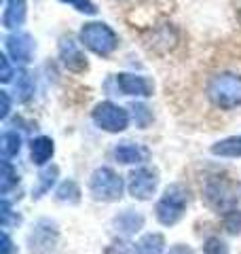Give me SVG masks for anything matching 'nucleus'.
Listing matches in <instances>:
<instances>
[{
  "label": "nucleus",
  "mask_w": 241,
  "mask_h": 254,
  "mask_svg": "<svg viewBox=\"0 0 241 254\" xmlns=\"http://www.w3.org/2000/svg\"><path fill=\"white\" fill-rule=\"evenodd\" d=\"M207 98L216 108L233 110L241 106V74L220 72L207 83Z\"/></svg>",
  "instance_id": "obj_1"
},
{
  "label": "nucleus",
  "mask_w": 241,
  "mask_h": 254,
  "mask_svg": "<svg viewBox=\"0 0 241 254\" xmlns=\"http://www.w3.org/2000/svg\"><path fill=\"white\" fill-rule=\"evenodd\" d=\"M239 190H241V187L237 182L229 180L227 176H210L205 180L203 195H205V201L210 208H214L216 212L227 214L237 208L239 197H241Z\"/></svg>",
  "instance_id": "obj_2"
},
{
  "label": "nucleus",
  "mask_w": 241,
  "mask_h": 254,
  "mask_svg": "<svg viewBox=\"0 0 241 254\" xmlns=\"http://www.w3.org/2000/svg\"><path fill=\"white\" fill-rule=\"evenodd\" d=\"M190 201V193L188 189L176 182V185H170L165 189L163 197L157 201V208H155V216L161 225L165 227H172L176 225L186 212V205Z\"/></svg>",
  "instance_id": "obj_3"
},
{
  "label": "nucleus",
  "mask_w": 241,
  "mask_h": 254,
  "mask_svg": "<svg viewBox=\"0 0 241 254\" xmlns=\"http://www.w3.org/2000/svg\"><path fill=\"white\" fill-rule=\"evenodd\" d=\"M80 43L100 58H108L119 47V36L108 23L89 21L80 28Z\"/></svg>",
  "instance_id": "obj_4"
},
{
  "label": "nucleus",
  "mask_w": 241,
  "mask_h": 254,
  "mask_svg": "<svg viewBox=\"0 0 241 254\" xmlns=\"http://www.w3.org/2000/svg\"><path fill=\"white\" fill-rule=\"evenodd\" d=\"M89 193L98 201H119L123 197V178L112 168H98L91 174Z\"/></svg>",
  "instance_id": "obj_5"
},
{
  "label": "nucleus",
  "mask_w": 241,
  "mask_h": 254,
  "mask_svg": "<svg viewBox=\"0 0 241 254\" xmlns=\"http://www.w3.org/2000/svg\"><path fill=\"white\" fill-rule=\"evenodd\" d=\"M91 119L100 129L110 131V133L125 131L127 125H129V113H127L123 106L115 104V102H100V104L93 108Z\"/></svg>",
  "instance_id": "obj_6"
},
{
  "label": "nucleus",
  "mask_w": 241,
  "mask_h": 254,
  "mask_svg": "<svg viewBox=\"0 0 241 254\" xmlns=\"http://www.w3.org/2000/svg\"><path fill=\"white\" fill-rule=\"evenodd\" d=\"M58 237H60V231H58V225L49 218H43L38 220L34 229L30 231L28 235V246H30V252L32 254H49L55 250L58 246Z\"/></svg>",
  "instance_id": "obj_7"
},
{
  "label": "nucleus",
  "mask_w": 241,
  "mask_h": 254,
  "mask_svg": "<svg viewBox=\"0 0 241 254\" xmlns=\"http://www.w3.org/2000/svg\"><path fill=\"white\" fill-rule=\"evenodd\" d=\"M159 187V172L152 168H138L129 174V193L135 199L146 201Z\"/></svg>",
  "instance_id": "obj_8"
},
{
  "label": "nucleus",
  "mask_w": 241,
  "mask_h": 254,
  "mask_svg": "<svg viewBox=\"0 0 241 254\" xmlns=\"http://www.w3.org/2000/svg\"><path fill=\"white\" fill-rule=\"evenodd\" d=\"M60 60H61L63 66L70 70V72H76V74L85 72V70L89 68V64H87V58H85L83 49H80V45L70 36H63L60 41Z\"/></svg>",
  "instance_id": "obj_9"
},
{
  "label": "nucleus",
  "mask_w": 241,
  "mask_h": 254,
  "mask_svg": "<svg viewBox=\"0 0 241 254\" xmlns=\"http://www.w3.org/2000/svg\"><path fill=\"white\" fill-rule=\"evenodd\" d=\"M117 87L123 95H135V98H150L152 91H155V85H152L150 78L129 72L117 74Z\"/></svg>",
  "instance_id": "obj_10"
},
{
  "label": "nucleus",
  "mask_w": 241,
  "mask_h": 254,
  "mask_svg": "<svg viewBox=\"0 0 241 254\" xmlns=\"http://www.w3.org/2000/svg\"><path fill=\"white\" fill-rule=\"evenodd\" d=\"M4 47H6V53H9L15 62H21V64L32 62V55H34V38L26 34V32L9 34L4 38Z\"/></svg>",
  "instance_id": "obj_11"
},
{
  "label": "nucleus",
  "mask_w": 241,
  "mask_h": 254,
  "mask_svg": "<svg viewBox=\"0 0 241 254\" xmlns=\"http://www.w3.org/2000/svg\"><path fill=\"white\" fill-rule=\"evenodd\" d=\"M112 155L119 163L123 165H131V163H144L148 161V148L142 146V144H133V142H120V144L112 150Z\"/></svg>",
  "instance_id": "obj_12"
},
{
  "label": "nucleus",
  "mask_w": 241,
  "mask_h": 254,
  "mask_svg": "<svg viewBox=\"0 0 241 254\" xmlns=\"http://www.w3.org/2000/svg\"><path fill=\"white\" fill-rule=\"evenodd\" d=\"M112 227H115V231L123 237H131L140 231L144 227V216L140 212H133V210H125L123 214H119V216L112 220Z\"/></svg>",
  "instance_id": "obj_13"
},
{
  "label": "nucleus",
  "mask_w": 241,
  "mask_h": 254,
  "mask_svg": "<svg viewBox=\"0 0 241 254\" xmlns=\"http://www.w3.org/2000/svg\"><path fill=\"white\" fill-rule=\"evenodd\" d=\"M26 13H28V4L26 0H6V9L2 15V26L6 30H15L26 21Z\"/></svg>",
  "instance_id": "obj_14"
},
{
  "label": "nucleus",
  "mask_w": 241,
  "mask_h": 254,
  "mask_svg": "<svg viewBox=\"0 0 241 254\" xmlns=\"http://www.w3.org/2000/svg\"><path fill=\"white\" fill-rule=\"evenodd\" d=\"M55 153V146H53V140L47 138V136H38L32 140L30 144V157H32V163L34 165H40L43 168L45 163L51 161V157Z\"/></svg>",
  "instance_id": "obj_15"
},
{
  "label": "nucleus",
  "mask_w": 241,
  "mask_h": 254,
  "mask_svg": "<svg viewBox=\"0 0 241 254\" xmlns=\"http://www.w3.org/2000/svg\"><path fill=\"white\" fill-rule=\"evenodd\" d=\"M163 250H165V237L161 233H146L135 244V252L138 254H163Z\"/></svg>",
  "instance_id": "obj_16"
},
{
  "label": "nucleus",
  "mask_w": 241,
  "mask_h": 254,
  "mask_svg": "<svg viewBox=\"0 0 241 254\" xmlns=\"http://www.w3.org/2000/svg\"><path fill=\"white\" fill-rule=\"evenodd\" d=\"M212 155L216 157H227V159H237L241 157V136H231L227 140H220L212 146Z\"/></svg>",
  "instance_id": "obj_17"
},
{
  "label": "nucleus",
  "mask_w": 241,
  "mask_h": 254,
  "mask_svg": "<svg viewBox=\"0 0 241 254\" xmlns=\"http://www.w3.org/2000/svg\"><path fill=\"white\" fill-rule=\"evenodd\" d=\"M15 95L19 102H30V98L34 95V78L28 70H19L17 81H15Z\"/></svg>",
  "instance_id": "obj_18"
},
{
  "label": "nucleus",
  "mask_w": 241,
  "mask_h": 254,
  "mask_svg": "<svg viewBox=\"0 0 241 254\" xmlns=\"http://www.w3.org/2000/svg\"><path fill=\"white\" fill-rule=\"evenodd\" d=\"M58 174H60V170L55 168V165H51V168H47V170H43L38 174V185L34 187V190H32V197H43L45 193H49L51 190V187L55 185V178H58Z\"/></svg>",
  "instance_id": "obj_19"
},
{
  "label": "nucleus",
  "mask_w": 241,
  "mask_h": 254,
  "mask_svg": "<svg viewBox=\"0 0 241 254\" xmlns=\"http://www.w3.org/2000/svg\"><path fill=\"white\" fill-rule=\"evenodd\" d=\"M2 157L4 159H11V157H17L19 150H21V136L17 131H4L2 133Z\"/></svg>",
  "instance_id": "obj_20"
},
{
  "label": "nucleus",
  "mask_w": 241,
  "mask_h": 254,
  "mask_svg": "<svg viewBox=\"0 0 241 254\" xmlns=\"http://www.w3.org/2000/svg\"><path fill=\"white\" fill-rule=\"evenodd\" d=\"M19 182V174L17 170L11 165L9 159H4L2 161V176H0V190H2V195H6L9 190Z\"/></svg>",
  "instance_id": "obj_21"
},
{
  "label": "nucleus",
  "mask_w": 241,
  "mask_h": 254,
  "mask_svg": "<svg viewBox=\"0 0 241 254\" xmlns=\"http://www.w3.org/2000/svg\"><path fill=\"white\" fill-rule=\"evenodd\" d=\"M58 199L60 201H68V203H76L80 199V189L74 180H66V182H61L60 189H58Z\"/></svg>",
  "instance_id": "obj_22"
},
{
  "label": "nucleus",
  "mask_w": 241,
  "mask_h": 254,
  "mask_svg": "<svg viewBox=\"0 0 241 254\" xmlns=\"http://www.w3.org/2000/svg\"><path fill=\"white\" fill-rule=\"evenodd\" d=\"M224 229H227V233L231 235H239L241 233V210H231L224 214V220H222Z\"/></svg>",
  "instance_id": "obj_23"
},
{
  "label": "nucleus",
  "mask_w": 241,
  "mask_h": 254,
  "mask_svg": "<svg viewBox=\"0 0 241 254\" xmlns=\"http://www.w3.org/2000/svg\"><path fill=\"white\" fill-rule=\"evenodd\" d=\"M131 110H133L135 125L142 127V129H144V127H146V125L152 121V113H150V110H148L146 106H144V104H133V106H131Z\"/></svg>",
  "instance_id": "obj_24"
},
{
  "label": "nucleus",
  "mask_w": 241,
  "mask_h": 254,
  "mask_svg": "<svg viewBox=\"0 0 241 254\" xmlns=\"http://www.w3.org/2000/svg\"><path fill=\"white\" fill-rule=\"evenodd\" d=\"M203 254H229V246L220 237H210L203 246Z\"/></svg>",
  "instance_id": "obj_25"
},
{
  "label": "nucleus",
  "mask_w": 241,
  "mask_h": 254,
  "mask_svg": "<svg viewBox=\"0 0 241 254\" xmlns=\"http://www.w3.org/2000/svg\"><path fill=\"white\" fill-rule=\"evenodd\" d=\"M60 2H68V4L74 6L76 11L87 13V15H95V13H98V6H95L91 0H60Z\"/></svg>",
  "instance_id": "obj_26"
},
{
  "label": "nucleus",
  "mask_w": 241,
  "mask_h": 254,
  "mask_svg": "<svg viewBox=\"0 0 241 254\" xmlns=\"http://www.w3.org/2000/svg\"><path fill=\"white\" fill-rule=\"evenodd\" d=\"M13 68H11V62L6 55H0V81L2 83H9L11 78H13Z\"/></svg>",
  "instance_id": "obj_27"
},
{
  "label": "nucleus",
  "mask_w": 241,
  "mask_h": 254,
  "mask_svg": "<svg viewBox=\"0 0 241 254\" xmlns=\"http://www.w3.org/2000/svg\"><path fill=\"white\" fill-rule=\"evenodd\" d=\"M0 100H2V110H0V117L6 119L11 113V100H9V93L6 91H0Z\"/></svg>",
  "instance_id": "obj_28"
},
{
  "label": "nucleus",
  "mask_w": 241,
  "mask_h": 254,
  "mask_svg": "<svg viewBox=\"0 0 241 254\" xmlns=\"http://www.w3.org/2000/svg\"><path fill=\"white\" fill-rule=\"evenodd\" d=\"M0 250H2V254H17V248L13 246V242H11V237L9 235H2V246H0Z\"/></svg>",
  "instance_id": "obj_29"
},
{
  "label": "nucleus",
  "mask_w": 241,
  "mask_h": 254,
  "mask_svg": "<svg viewBox=\"0 0 241 254\" xmlns=\"http://www.w3.org/2000/svg\"><path fill=\"white\" fill-rule=\"evenodd\" d=\"M167 254H195V252H192V250L188 248V246L178 244V246H174V248H172L170 252H167Z\"/></svg>",
  "instance_id": "obj_30"
},
{
  "label": "nucleus",
  "mask_w": 241,
  "mask_h": 254,
  "mask_svg": "<svg viewBox=\"0 0 241 254\" xmlns=\"http://www.w3.org/2000/svg\"><path fill=\"white\" fill-rule=\"evenodd\" d=\"M239 26H241V11H239Z\"/></svg>",
  "instance_id": "obj_31"
},
{
  "label": "nucleus",
  "mask_w": 241,
  "mask_h": 254,
  "mask_svg": "<svg viewBox=\"0 0 241 254\" xmlns=\"http://www.w3.org/2000/svg\"><path fill=\"white\" fill-rule=\"evenodd\" d=\"M112 254H125V252H112Z\"/></svg>",
  "instance_id": "obj_32"
}]
</instances>
